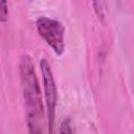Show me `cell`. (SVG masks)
<instances>
[{
    "instance_id": "1",
    "label": "cell",
    "mask_w": 134,
    "mask_h": 134,
    "mask_svg": "<svg viewBox=\"0 0 134 134\" xmlns=\"http://www.w3.org/2000/svg\"><path fill=\"white\" fill-rule=\"evenodd\" d=\"M19 71L27 119L39 121L43 118L44 108L39 80L30 55H22L19 64Z\"/></svg>"
},
{
    "instance_id": "6",
    "label": "cell",
    "mask_w": 134,
    "mask_h": 134,
    "mask_svg": "<svg viewBox=\"0 0 134 134\" xmlns=\"http://www.w3.org/2000/svg\"><path fill=\"white\" fill-rule=\"evenodd\" d=\"M7 18H8L7 2L4 0H0V22L6 21Z\"/></svg>"
},
{
    "instance_id": "2",
    "label": "cell",
    "mask_w": 134,
    "mask_h": 134,
    "mask_svg": "<svg viewBox=\"0 0 134 134\" xmlns=\"http://www.w3.org/2000/svg\"><path fill=\"white\" fill-rule=\"evenodd\" d=\"M37 30L40 37L58 55L65 51V27L61 21L41 16L36 21Z\"/></svg>"
},
{
    "instance_id": "5",
    "label": "cell",
    "mask_w": 134,
    "mask_h": 134,
    "mask_svg": "<svg viewBox=\"0 0 134 134\" xmlns=\"http://www.w3.org/2000/svg\"><path fill=\"white\" fill-rule=\"evenodd\" d=\"M27 126H28V134H43L39 121L27 119Z\"/></svg>"
},
{
    "instance_id": "4",
    "label": "cell",
    "mask_w": 134,
    "mask_h": 134,
    "mask_svg": "<svg viewBox=\"0 0 134 134\" xmlns=\"http://www.w3.org/2000/svg\"><path fill=\"white\" fill-rule=\"evenodd\" d=\"M59 134H74L72 122L69 117H66L62 120L59 128Z\"/></svg>"
},
{
    "instance_id": "3",
    "label": "cell",
    "mask_w": 134,
    "mask_h": 134,
    "mask_svg": "<svg viewBox=\"0 0 134 134\" xmlns=\"http://www.w3.org/2000/svg\"><path fill=\"white\" fill-rule=\"evenodd\" d=\"M40 68L43 79L45 107H46L45 112L48 122V132L49 134H52L54 127V119H55V108L58 103V90L51 66L45 58H42L40 60Z\"/></svg>"
}]
</instances>
